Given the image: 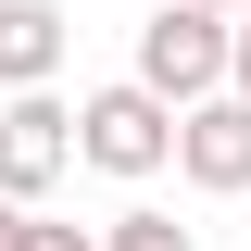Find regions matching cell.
<instances>
[{"label": "cell", "instance_id": "cell-3", "mask_svg": "<svg viewBox=\"0 0 251 251\" xmlns=\"http://www.w3.org/2000/svg\"><path fill=\"white\" fill-rule=\"evenodd\" d=\"M63 176H75V113L50 88H13V113H0V201H38Z\"/></svg>", "mask_w": 251, "mask_h": 251}, {"label": "cell", "instance_id": "cell-2", "mask_svg": "<svg viewBox=\"0 0 251 251\" xmlns=\"http://www.w3.org/2000/svg\"><path fill=\"white\" fill-rule=\"evenodd\" d=\"M75 163H100V176H163V163H176V100H151L138 75H126V88H88L75 100Z\"/></svg>", "mask_w": 251, "mask_h": 251}, {"label": "cell", "instance_id": "cell-6", "mask_svg": "<svg viewBox=\"0 0 251 251\" xmlns=\"http://www.w3.org/2000/svg\"><path fill=\"white\" fill-rule=\"evenodd\" d=\"M100 251H201V239H188L176 214H113V226H100Z\"/></svg>", "mask_w": 251, "mask_h": 251}, {"label": "cell", "instance_id": "cell-10", "mask_svg": "<svg viewBox=\"0 0 251 251\" xmlns=\"http://www.w3.org/2000/svg\"><path fill=\"white\" fill-rule=\"evenodd\" d=\"M201 13H226V25H239V13H251V0H201Z\"/></svg>", "mask_w": 251, "mask_h": 251}, {"label": "cell", "instance_id": "cell-5", "mask_svg": "<svg viewBox=\"0 0 251 251\" xmlns=\"http://www.w3.org/2000/svg\"><path fill=\"white\" fill-rule=\"evenodd\" d=\"M63 75V13L50 0H0V88H50Z\"/></svg>", "mask_w": 251, "mask_h": 251}, {"label": "cell", "instance_id": "cell-9", "mask_svg": "<svg viewBox=\"0 0 251 251\" xmlns=\"http://www.w3.org/2000/svg\"><path fill=\"white\" fill-rule=\"evenodd\" d=\"M0 251H25V201H0Z\"/></svg>", "mask_w": 251, "mask_h": 251}, {"label": "cell", "instance_id": "cell-4", "mask_svg": "<svg viewBox=\"0 0 251 251\" xmlns=\"http://www.w3.org/2000/svg\"><path fill=\"white\" fill-rule=\"evenodd\" d=\"M176 176L214 188V201L251 188V100H239V88H214V100H188V113H176Z\"/></svg>", "mask_w": 251, "mask_h": 251}, {"label": "cell", "instance_id": "cell-8", "mask_svg": "<svg viewBox=\"0 0 251 251\" xmlns=\"http://www.w3.org/2000/svg\"><path fill=\"white\" fill-rule=\"evenodd\" d=\"M226 88L251 100V13H239V38H226Z\"/></svg>", "mask_w": 251, "mask_h": 251}, {"label": "cell", "instance_id": "cell-7", "mask_svg": "<svg viewBox=\"0 0 251 251\" xmlns=\"http://www.w3.org/2000/svg\"><path fill=\"white\" fill-rule=\"evenodd\" d=\"M25 251H100L88 226H50V214H25Z\"/></svg>", "mask_w": 251, "mask_h": 251}, {"label": "cell", "instance_id": "cell-1", "mask_svg": "<svg viewBox=\"0 0 251 251\" xmlns=\"http://www.w3.org/2000/svg\"><path fill=\"white\" fill-rule=\"evenodd\" d=\"M226 38H239V25H226V13H201V0L138 13V88L176 100V113H188V100H214V88H226Z\"/></svg>", "mask_w": 251, "mask_h": 251}]
</instances>
